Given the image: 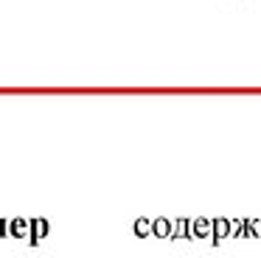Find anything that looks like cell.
<instances>
[{
  "instance_id": "6da1fadb",
  "label": "cell",
  "mask_w": 261,
  "mask_h": 258,
  "mask_svg": "<svg viewBox=\"0 0 261 258\" xmlns=\"http://www.w3.org/2000/svg\"><path fill=\"white\" fill-rule=\"evenodd\" d=\"M230 230H233V224H230V219H211V244H216L219 247L222 241L230 236Z\"/></svg>"
},
{
  "instance_id": "7a4b0ae2",
  "label": "cell",
  "mask_w": 261,
  "mask_h": 258,
  "mask_svg": "<svg viewBox=\"0 0 261 258\" xmlns=\"http://www.w3.org/2000/svg\"><path fill=\"white\" fill-rule=\"evenodd\" d=\"M29 224H31V233H29V244L31 247H37L42 239H45L48 233H51V224H48V219H29Z\"/></svg>"
},
{
  "instance_id": "3957f363",
  "label": "cell",
  "mask_w": 261,
  "mask_h": 258,
  "mask_svg": "<svg viewBox=\"0 0 261 258\" xmlns=\"http://www.w3.org/2000/svg\"><path fill=\"white\" fill-rule=\"evenodd\" d=\"M29 233H31L29 219H9V236H14V239H29Z\"/></svg>"
},
{
  "instance_id": "277c9868",
  "label": "cell",
  "mask_w": 261,
  "mask_h": 258,
  "mask_svg": "<svg viewBox=\"0 0 261 258\" xmlns=\"http://www.w3.org/2000/svg\"><path fill=\"white\" fill-rule=\"evenodd\" d=\"M191 239H211V219H191Z\"/></svg>"
},
{
  "instance_id": "5b68a950",
  "label": "cell",
  "mask_w": 261,
  "mask_h": 258,
  "mask_svg": "<svg viewBox=\"0 0 261 258\" xmlns=\"http://www.w3.org/2000/svg\"><path fill=\"white\" fill-rule=\"evenodd\" d=\"M171 239H191V219H171Z\"/></svg>"
},
{
  "instance_id": "8992f818",
  "label": "cell",
  "mask_w": 261,
  "mask_h": 258,
  "mask_svg": "<svg viewBox=\"0 0 261 258\" xmlns=\"http://www.w3.org/2000/svg\"><path fill=\"white\" fill-rule=\"evenodd\" d=\"M152 236H158V239H171V219H166V216L152 219Z\"/></svg>"
},
{
  "instance_id": "52a82bcc",
  "label": "cell",
  "mask_w": 261,
  "mask_h": 258,
  "mask_svg": "<svg viewBox=\"0 0 261 258\" xmlns=\"http://www.w3.org/2000/svg\"><path fill=\"white\" fill-rule=\"evenodd\" d=\"M132 230H135L138 239H149V236H152V219H135Z\"/></svg>"
},
{
  "instance_id": "ba28073f",
  "label": "cell",
  "mask_w": 261,
  "mask_h": 258,
  "mask_svg": "<svg viewBox=\"0 0 261 258\" xmlns=\"http://www.w3.org/2000/svg\"><path fill=\"white\" fill-rule=\"evenodd\" d=\"M250 236L261 239V219H250Z\"/></svg>"
},
{
  "instance_id": "9c48e42d",
  "label": "cell",
  "mask_w": 261,
  "mask_h": 258,
  "mask_svg": "<svg viewBox=\"0 0 261 258\" xmlns=\"http://www.w3.org/2000/svg\"><path fill=\"white\" fill-rule=\"evenodd\" d=\"M9 236V219H0V239Z\"/></svg>"
}]
</instances>
